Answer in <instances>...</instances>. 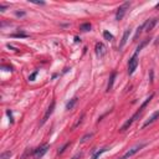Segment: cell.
I'll list each match as a JSON object with an SVG mask.
<instances>
[{
  "instance_id": "cell-6",
  "label": "cell",
  "mask_w": 159,
  "mask_h": 159,
  "mask_svg": "<svg viewBox=\"0 0 159 159\" xmlns=\"http://www.w3.org/2000/svg\"><path fill=\"white\" fill-rule=\"evenodd\" d=\"M94 50H96V54H97L98 57H103V56L106 55V52H107V47H106L102 42H97Z\"/></svg>"
},
{
  "instance_id": "cell-24",
  "label": "cell",
  "mask_w": 159,
  "mask_h": 159,
  "mask_svg": "<svg viewBox=\"0 0 159 159\" xmlns=\"http://www.w3.org/2000/svg\"><path fill=\"white\" fill-rule=\"evenodd\" d=\"M67 146H69V143H66V144L65 146H63V147H61V149H59V154H61V153H63V150H65L66 149V147Z\"/></svg>"
},
{
  "instance_id": "cell-26",
  "label": "cell",
  "mask_w": 159,
  "mask_h": 159,
  "mask_svg": "<svg viewBox=\"0 0 159 159\" xmlns=\"http://www.w3.org/2000/svg\"><path fill=\"white\" fill-rule=\"evenodd\" d=\"M80 157H81V154H76V156H75V157H73L72 159H78Z\"/></svg>"
},
{
  "instance_id": "cell-7",
  "label": "cell",
  "mask_w": 159,
  "mask_h": 159,
  "mask_svg": "<svg viewBox=\"0 0 159 159\" xmlns=\"http://www.w3.org/2000/svg\"><path fill=\"white\" fill-rule=\"evenodd\" d=\"M54 109H55V101H52L51 102V104L49 106V108H47V111H46V113H45V116H44V118H42V121H41V124H45L47 122V119L50 118V116L54 113Z\"/></svg>"
},
{
  "instance_id": "cell-28",
  "label": "cell",
  "mask_w": 159,
  "mask_h": 159,
  "mask_svg": "<svg viewBox=\"0 0 159 159\" xmlns=\"http://www.w3.org/2000/svg\"><path fill=\"white\" fill-rule=\"evenodd\" d=\"M121 159H122V158H121Z\"/></svg>"
},
{
  "instance_id": "cell-9",
  "label": "cell",
  "mask_w": 159,
  "mask_h": 159,
  "mask_svg": "<svg viewBox=\"0 0 159 159\" xmlns=\"http://www.w3.org/2000/svg\"><path fill=\"white\" fill-rule=\"evenodd\" d=\"M129 35H131V29H127L126 31H124V34H123V37H122V40H121V42H119V46H118V49H119V50H122V49L124 47V45L127 44L128 39H129Z\"/></svg>"
},
{
  "instance_id": "cell-23",
  "label": "cell",
  "mask_w": 159,
  "mask_h": 159,
  "mask_svg": "<svg viewBox=\"0 0 159 159\" xmlns=\"http://www.w3.org/2000/svg\"><path fill=\"white\" fill-rule=\"evenodd\" d=\"M15 15L20 18V16H25V13H24V11H16V13H15Z\"/></svg>"
},
{
  "instance_id": "cell-21",
  "label": "cell",
  "mask_w": 159,
  "mask_h": 159,
  "mask_svg": "<svg viewBox=\"0 0 159 159\" xmlns=\"http://www.w3.org/2000/svg\"><path fill=\"white\" fill-rule=\"evenodd\" d=\"M37 76V71H35V72H34L32 75H31V76H30L29 77V80H30V81H34V80H35V77Z\"/></svg>"
},
{
  "instance_id": "cell-8",
  "label": "cell",
  "mask_w": 159,
  "mask_h": 159,
  "mask_svg": "<svg viewBox=\"0 0 159 159\" xmlns=\"http://www.w3.org/2000/svg\"><path fill=\"white\" fill-rule=\"evenodd\" d=\"M157 22H158V18H153V19H150V20H147L144 22V30L146 31L153 30V28L157 25Z\"/></svg>"
},
{
  "instance_id": "cell-1",
  "label": "cell",
  "mask_w": 159,
  "mask_h": 159,
  "mask_svg": "<svg viewBox=\"0 0 159 159\" xmlns=\"http://www.w3.org/2000/svg\"><path fill=\"white\" fill-rule=\"evenodd\" d=\"M153 96H154V94L152 93V94H150V96H149V97H147V98H146V101H144V102H143V103H142V106H141V107H139V109H138V111H137V112H135V113H134V115H133V116H132V117H131V118H129V119H128V121H127V122H126V123H124V124H123V126H122V128H121V131H122V132H124V131H127V129H128V128H129V127L132 126V124H133V122H134V121H135V119H137V118H138V117H139V115H141V113H142V111H143V108H144V107H146V106H147V104H148V103H149V102H150V100H152V98H153Z\"/></svg>"
},
{
  "instance_id": "cell-18",
  "label": "cell",
  "mask_w": 159,
  "mask_h": 159,
  "mask_svg": "<svg viewBox=\"0 0 159 159\" xmlns=\"http://www.w3.org/2000/svg\"><path fill=\"white\" fill-rule=\"evenodd\" d=\"M143 29H144V24H142L141 26H139V28L137 29V32H135V36H134V39H137V37L139 36V35H141V32H142V30Z\"/></svg>"
},
{
  "instance_id": "cell-2",
  "label": "cell",
  "mask_w": 159,
  "mask_h": 159,
  "mask_svg": "<svg viewBox=\"0 0 159 159\" xmlns=\"http://www.w3.org/2000/svg\"><path fill=\"white\" fill-rule=\"evenodd\" d=\"M129 6H131V3L129 1H126V3H123L122 5L118 7V10H117V14H116V20L117 21L122 20V19L124 18V15H126L127 10L129 9Z\"/></svg>"
},
{
  "instance_id": "cell-13",
  "label": "cell",
  "mask_w": 159,
  "mask_h": 159,
  "mask_svg": "<svg viewBox=\"0 0 159 159\" xmlns=\"http://www.w3.org/2000/svg\"><path fill=\"white\" fill-rule=\"evenodd\" d=\"M80 29H81L82 31H90V30H91V24H90V22L82 24L81 26H80Z\"/></svg>"
},
{
  "instance_id": "cell-10",
  "label": "cell",
  "mask_w": 159,
  "mask_h": 159,
  "mask_svg": "<svg viewBox=\"0 0 159 159\" xmlns=\"http://www.w3.org/2000/svg\"><path fill=\"white\" fill-rule=\"evenodd\" d=\"M159 118V111H157V112H154L153 113V115L152 116H150L149 117V118L148 119H147L146 121V122H144V124H143V128H144V127H147V126H149V124H152L153 122H154V121H157Z\"/></svg>"
},
{
  "instance_id": "cell-20",
  "label": "cell",
  "mask_w": 159,
  "mask_h": 159,
  "mask_svg": "<svg viewBox=\"0 0 159 159\" xmlns=\"http://www.w3.org/2000/svg\"><path fill=\"white\" fill-rule=\"evenodd\" d=\"M13 37H28V35H25V34H14Z\"/></svg>"
},
{
  "instance_id": "cell-16",
  "label": "cell",
  "mask_w": 159,
  "mask_h": 159,
  "mask_svg": "<svg viewBox=\"0 0 159 159\" xmlns=\"http://www.w3.org/2000/svg\"><path fill=\"white\" fill-rule=\"evenodd\" d=\"M11 153L10 150H7V152H4V153H1V157H0V159H10V157H11Z\"/></svg>"
},
{
  "instance_id": "cell-12",
  "label": "cell",
  "mask_w": 159,
  "mask_h": 159,
  "mask_svg": "<svg viewBox=\"0 0 159 159\" xmlns=\"http://www.w3.org/2000/svg\"><path fill=\"white\" fill-rule=\"evenodd\" d=\"M76 103H77V97H73L72 100H71L69 103L66 104V109H67V111H71V109L75 107V104H76Z\"/></svg>"
},
{
  "instance_id": "cell-14",
  "label": "cell",
  "mask_w": 159,
  "mask_h": 159,
  "mask_svg": "<svg viewBox=\"0 0 159 159\" xmlns=\"http://www.w3.org/2000/svg\"><path fill=\"white\" fill-rule=\"evenodd\" d=\"M148 42H149V40H148V39H147V40H144V41H142V44H141V45H139V46L137 47V50H135V52H137V54H139V51H141L142 49L144 47V46H146V45L148 44Z\"/></svg>"
},
{
  "instance_id": "cell-4",
  "label": "cell",
  "mask_w": 159,
  "mask_h": 159,
  "mask_svg": "<svg viewBox=\"0 0 159 159\" xmlns=\"http://www.w3.org/2000/svg\"><path fill=\"white\" fill-rule=\"evenodd\" d=\"M146 146H147L146 143H141V144H138V146L133 147V148H132V149H129V150H128V152H127L126 154H124L122 159H128V158H131L132 156H134L135 153H138V152H139V150H141L142 148H144Z\"/></svg>"
},
{
  "instance_id": "cell-11",
  "label": "cell",
  "mask_w": 159,
  "mask_h": 159,
  "mask_svg": "<svg viewBox=\"0 0 159 159\" xmlns=\"http://www.w3.org/2000/svg\"><path fill=\"white\" fill-rule=\"evenodd\" d=\"M116 72H112L111 77H109V81H108V85H107V91H111L112 87H113V82H115V78H116Z\"/></svg>"
},
{
  "instance_id": "cell-27",
  "label": "cell",
  "mask_w": 159,
  "mask_h": 159,
  "mask_svg": "<svg viewBox=\"0 0 159 159\" xmlns=\"http://www.w3.org/2000/svg\"><path fill=\"white\" fill-rule=\"evenodd\" d=\"M156 7H157V9H158V7H159V4H157V6H156Z\"/></svg>"
},
{
  "instance_id": "cell-15",
  "label": "cell",
  "mask_w": 159,
  "mask_h": 159,
  "mask_svg": "<svg viewBox=\"0 0 159 159\" xmlns=\"http://www.w3.org/2000/svg\"><path fill=\"white\" fill-rule=\"evenodd\" d=\"M103 37L107 41H112L113 40V35L111 32H108V31H103Z\"/></svg>"
},
{
  "instance_id": "cell-19",
  "label": "cell",
  "mask_w": 159,
  "mask_h": 159,
  "mask_svg": "<svg viewBox=\"0 0 159 159\" xmlns=\"http://www.w3.org/2000/svg\"><path fill=\"white\" fill-rule=\"evenodd\" d=\"M92 135H93L92 133H90V134H87V135H85V137H83V138L81 139V142H82V143H83V142H86V141H87V139H88V138H91V137H92Z\"/></svg>"
},
{
  "instance_id": "cell-22",
  "label": "cell",
  "mask_w": 159,
  "mask_h": 159,
  "mask_svg": "<svg viewBox=\"0 0 159 159\" xmlns=\"http://www.w3.org/2000/svg\"><path fill=\"white\" fill-rule=\"evenodd\" d=\"M6 115L9 116V118H10V122L13 123L14 121H13V115H11V111H9V109H7V111H6Z\"/></svg>"
},
{
  "instance_id": "cell-25",
  "label": "cell",
  "mask_w": 159,
  "mask_h": 159,
  "mask_svg": "<svg viewBox=\"0 0 159 159\" xmlns=\"http://www.w3.org/2000/svg\"><path fill=\"white\" fill-rule=\"evenodd\" d=\"M6 5H0V11H1V13H4V11H5V9H6Z\"/></svg>"
},
{
  "instance_id": "cell-3",
  "label": "cell",
  "mask_w": 159,
  "mask_h": 159,
  "mask_svg": "<svg viewBox=\"0 0 159 159\" xmlns=\"http://www.w3.org/2000/svg\"><path fill=\"white\" fill-rule=\"evenodd\" d=\"M137 66H138V54L134 52L133 56H132L129 60V62H128V73L133 75L134 71L137 70Z\"/></svg>"
},
{
  "instance_id": "cell-5",
  "label": "cell",
  "mask_w": 159,
  "mask_h": 159,
  "mask_svg": "<svg viewBox=\"0 0 159 159\" xmlns=\"http://www.w3.org/2000/svg\"><path fill=\"white\" fill-rule=\"evenodd\" d=\"M49 148H50V146L49 144H44L42 147H40V148H37L35 152H34V156H35L36 159H40V158H42L45 154L47 153V150Z\"/></svg>"
},
{
  "instance_id": "cell-17",
  "label": "cell",
  "mask_w": 159,
  "mask_h": 159,
  "mask_svg": "<svg viewBox=\"0 0 159 159\" xmlns=\"http://www.w3.org/2000/svg\"><path fill=\"white\" fill-rule=\"evenodd\" d=\"M106 150H107V148H103V149H101L100 152H97V153L94 154V156H93L92 158H91V159H98V158H100V156H101V154H102V153H104Z\"/></svg>"
}]
</instances>
